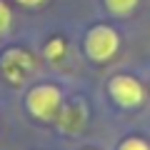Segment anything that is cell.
I'll return each instance as SVG.
<instances>
[{"mask_svg":"<svg viewBox=\"0 0 150 150\" xmlns=\"http://www.w3.org/2000/svg\"><path fill=\"white\" fill-rule=\"evenodd\" d=\"M118 45H120L118 33L110 30V28H105V25L93 28V30L88 33V38H85V50H88V55H90L95 63L110 60L112 55H115V50H118Z\"/></svg>","mask_w":150,"mask_h":150,"instance_id":"cell-1","label":"cell"},{"mask_svg":"<svg viewBox=\"0 0 150 150\" xmlns=\"http://www.w3.org/2000/svg\"><path fill=\"white\" fill-rule=\"evenodd\" d=\"M28 110L40 120H53L60 110V90L53 85H38L28 93Z\"/></svg>","mask_w":150,"mask_h":150,"instance_id":"cell-2","label":"cell"},{"mask_svg":"<svg viewBox=\"0 0 150 150\" xmlns=\"http://www.w3.org/2000/svg\"><path fill=\"white\" fill-rule=\"evenodd\" d=\"M0 68H3V75H5L10 83H23L30 78V73L35 70V63H33V58L25 53V50H8L3 58H0Z\"/></svg>","mask_w":150,"mask_h":150,"instance_id":"cell-3","label":"cell"},{"mask_svg":"<svg viewBox=\"0 0 150 150\" xmlns=\"http://www.w3.org/2000/svg\"><path fill=\"white\" fill-rule=\"evenodd\" d=\"M110 95L115 98V103L123 108H133L143 103V88L138 80L128 78V75H118L110 80Z\"/></svg>","mask_w":150,"mask_h":150,"instance_id":"cell-4","label":"cell"},{"mask_svg":"<svg viewBox=\"0 0 150 150\" xmlns=\"http://www.w3.org/2000/svg\"><path fill=\"white\" fill-rule=\"evenodd\" d=\"M83 123H85V105H83L80 100L65 105L63 110H60V115H58V125L65 133H78V130L83 128Z\"/></svg>","mask_w":150,"mask_h":150,"instance_id":"cell-5","label":"cell"},{"mask_svg":"<svg viewBox=\"0 0 150 150\" xmlns=\"http://www.w3.org/2000/svg\"><path fill=\"white\" fill-rule=\"evenodd\" d=\"M105 3H108V10L115 15H125L138 5V0H105Z\"/></svg>","mask_w":150,"mask_h":150,"instance_id":"cell-6","label":"cell"},{"mask_svg":"<svg viewBox=\"0 0 150 150\" xmlns=\"http://www.w3.org/2000/svg\"><path fill=\"white\" fill-rule=\"evenodd\" d=\"M65 53V43L60 40V38H55V40H50L48 48H45V58L48 60H60Z\"/></svg>","mask_w":150,"mask_h":150,"instance_id":"cell-7","label":"cell"},{"mask_svg":"<svg viewBox=\"0 0 150 150\" xmlns=\"http://www.w3.org/2000/svg\"><path fill=\"white\" fill-rule=\"evenodd\" d=\"M8 28H10V8L0 0V35H3Z\"/></svg>","mask_w":150,"mask_h":150,"instance_id":"cell-8","label":"cell"},{"mask_svg":"<svg viewBox=\"0 0 150 150\" xmlns=\"http://www.w3.org/2000/svg\"><path fill=\"white\" fill-rule=\"evenodd\" d=\"M120 150H150V148L143 143V140H138V138H130V140H125V143L120 145Z\"/></svg>","mask_w":150,"mask_h":150,"instance_id":"cell-9","label":"cell"},{"mask_svg":"<svg viewBox=\"0 0 150 150\" xmlns=\"http://www.w3.org/2000/svg\"><path fill=\"white\" fill-rule=\"evenodd\" d=\"M18 3H23V5H40L43 0H18Z\"/></svg>","mask_w":150,"mask_h":150,"instance_id":"cell-10","label":"cell"}]
</instances>
